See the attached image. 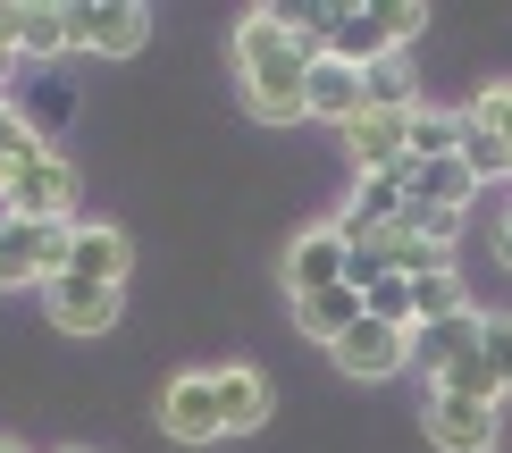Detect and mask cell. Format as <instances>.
<instances>
[{"label":"cell","mask_w":512,"mask_h":453,"mask_svg":"<svg viewBox=\"0 0 512 453\" xmlns=\"http://www.w3.org/2000/svg\"><path fill=\"white\" fill-rule=\"evenodd\" d=\"M311 9H244L236 17V76H244V110L261 126L303 118V84H311Z\"/></svg>","instance_id":"cell-1"},{"label":"cell","mask_w":512,"mask_h":453,"mask_svg":"<svg viewBox=\"0 0 512 453\" xmlns=\"http://www.w3.org/2000/svg\"><path fill=\"white\" fill-rule=\"evenodd\" d=\"M0 202H9V219H59V227H76V168L59 160L51 143H34L26 160L0 168Z\"/></svg>","instance_id":"cell-2"},{"label":"cell","mask_w":512,"mask_h":453,"mask_svg":"<svg viewBox=\"0 0 512 453\" xmlns=\"http://www.w3.org/2000/svg\"><path fill=\"white\" fill-rule=\"evenodd\" d=\"M68 235L59 219H0V286H51L68 269Z\"/></svg>","instance_id":"cell-3"},{"label":"cell","mask_w":512,"mask_h":453,"mask_svg":"<svg viewBox=\"0 0 512 453\" xmlns=\"http://www.w3.org/2000/svg\"><path fill=\"white\" fill-rule=\"evenodd\" d=\"M68 42L76 51H101V59H135L152 42V9H135V0H76Z\"/></svg>","instance_id":"cell-4"},{"label":"cell","mask_w":512,"mask_h":453,"mask_svg":"<svg viewBox=\"0 0 512 453\" xmlns=\"http://www.w3.org/2000/svg\"><path fill=\"white\" fill-rule=\"evenodd\" d=\"M420 428H429L437 453H496L504 403H462V395H429L420 403Z\"/></svg>","instance_id":"cell-5"},{"label":"cell","mask_w":512,"mask_h":453,"mask_svg":"<svg viewBox=\"0 0 512 453\" xmlns=\"http://www.w3.org/2000/svg\"><path fill=\"white\" fill-rule=\"evenodd\" d=\"M311 51L319 59H345V68H378L395 51L378 9H311Z\"/></svg>","instance_id":"cell-6"},{"label":"cell","mask_w":512,"mask_h":453,"mask_svg":"<svg viewBox=\"0 0 512 453\" xmlns=\"http://www.w3.org/2000/svg\"><path fill=\"white\" fill-rule=\"evenodd\" d=\"M345 160H353V177H395L412 160V110H361L345 126Z\"/></svg>","instance_id":"cell-7"},{"label":"cell","mask_w":512,"mask_h":453,"mask_svg":"<svg viewBox=\"0 0 512 453\" xmlns=\"http://www.w3.org/2000/svg\"><path fill=\"white\" fill-rule=\"evenodd\" d=\"M328 353H336V370H345V378H395V370H412V328L361 319V328H345Z\"/></svg>","instance_id":"cell-8"},{"label":"cell","mask_w":512,"mask_h":453,"mask_svg":"<svg viewBox=\"0 0 512 453\" xmlns=\"http://www.w3.org/2000/svg\"><path fill=\"white\" fill-rule=\"evenodd\" d=\"M160 428L177 445H219L227 437L219 428V395H210V370H185V378L160 386Z\"/></svg>","instance_id":"cell-9"},{"label":"cell","mask_w":512,"mask_h":453,"mask_svg":"<svg viewBox=\"0 0 512 453\" xmlns=\"http://www.w3.org/2000/svg\"><path fill=\"white\" fill-rule=\"evenodd\" d=\"M126 269H135V244H126L118 227H101V219H76L68 269H59V277H76V286H118L126 294Z\"/></svg>","instance_id":"cell-10"},{"label":"cell","mask_w":512,"mask_h":453,"mask_svg":"<svg viewBox=\"0 0 512 453\" xmlns=\"http://www.w3.org/2000/svg\"><path fill=\"white\" fill-rule=\"evenodd\" d=\"M319 286H353V244L336 227L294 235V252H286V294H319Z\"/></svg>","instance_id":"cell-11"},{"label":"cell","mask_w":512,"mask_h":453,"mask_svg":"<svg viewBox=\"0 0 512 453\" xmlns=\"http://www.w3.org/2000/svg\"><path fill=\"white\" fill-rule=\"evenodd\" d=\"M370 110V84H361V68H345V59H311V84H303V118H328L336 135Z\"/></svg>","instance_id":"cell-12"},{"label":"cell","mask_w":512,"mask_h":453,"mask_svg":"<svg viewBox=\"0 0 512 453\" xmlns=\"http://www.w3.org/2000/svg\"><path fill=\"white\" fill-rule=\"evenodd\" d=\"M210 395H219V428L227 437H252L277 403H269V378L252 370V361H227V370H210Z\"/></svg>","instance_id":"cell-13"},{"label":"cell","mask_w":512,"mask_h":453,"mask_svg":"<svg viewBox=\"0 0 512 453\" xmlns=\"http://www.w3.org/2000/svg\"><path fill=\"white\" fill-rule=\"evenodd\" d=\"M42 302H51V319H59L68 336H101V328H118V311H126L118 286H76V277H51Z\"/></svg>","instance_id":"cell-14"},{"label":"cell","mask_w":512,"mask_h":453,"mask_svg":"<svg viewBox=\"0 0 512 453\" xmlns=\"http://www.w3.org/2000/svg\"><path fill=\"white\" fill-rule=\"evenodd\" d=\"M479 336H487V319L479 311H454V319H429V328H412V370L420 378H445V370H454V361L462 353H479Z\"/></svg>","instance_id":"cell-15"},{"label":"cell","mask_w":512,"mask_h":453,"mask_svg":"<svg viewBox=\"0 0 512 453\" xmlns=\"http://www.w3.org/2000/svg\"><path fill=\"white\" fill-rule=\"evenodd\" d=\"M0 34H9V51H17V59H59V51H76V42H68V9H59V0L0 9Z\"/></svg>","instance_id":"cell-16"},{"label":"cell","mask_w":512,"mask_h":453,"mask_svg":"<svg viewBox=\"0 0 512 453\" xmlns=\"http://www.w3.org/2000/svg\"><path fill=\"white\" fill-rule=\"evenodd\" d=\"M361 286H319V294H294V328H303L311 344H336L345 328H361Z\"/></svg>","instance_id":"cell-17"},{"label":"cell","mask_w":512,"mask_h":453,"mask_svg":"<svg viewBox=\"0 0 512 453\" xmlns=\"http://www.w3.org/2000/svg\"><path fill=\"white\" fill-rule=\"evenodd\" d=\"M412 160L437 168V160H462V110H412Z\"/></svg>","instance_id":"cell-18"},{"label":"cell","mask_w":512,"mask_h":453,"mask_svg":"<svg viewBox=\"0 0 512 453\" xmlns=\"http://www.w3.org/2000/svg\"><path fill=\"white\" fill-rule=\"evenodd\" d=\"M454 311H471V294H462V269L445 261L429 277H412V328H429V319H454Z\"/></svg>","instance_id":"cell-19"},{"label":"cell","mask_w":512,"mask_h":453,"mask_svg":"<svg viewBox=\"0 0 512 453\" xmlns=\"http://www.w3.org/2000/svg\"><path fill=\"white\" fill-rule=\"evenodd\" d=\"M429 395H462V403H504V378H496V361H487V344L479 353H462L454 370H445Z\"/></svg>","instance_id":"cell-20"},{"label":"cell","mask_w":512,"mask_h":453,"mask_svg":"<svg viewBox=\"0 0 512 453\" xmlns=\"http://www.w3.org/2000/svg\"><path fill=\"white\" fill-rule=\"evenodd\" d=\"M361 84H370V110H420V84H412V59L387 51L378 68H361Z\"/></svg>","instance_id":"cell-21"},{"label":"cell","mask_w":512,"mask_h":453,"mask_svg":"<svg viewBox=\"0 0 512 453\" xmlns=\"http://www.w3.org/2000/svg\"><path fill=\"white\" fill-rule=\"evenodd\" d=\"M361 311L387 319V328H412V277H370L361 286Z\"/></svg>","instance_id":"cell-22"},{"label":"cell","mask_w":512,"mask_h":453,"mask_svg":"<svg viewBox=\"0 0 512 453\" xmlns=\"http://www.w3.org/2000/svg\"><path fill=\"white\" fill-rule=\"evenodd\" d=\"M462 168H471L479 185H487V177H512V151L487 135V126H471V118H462Z\"/></svg>","instance_id":"cell-23"},{"label":"cell","mask_w":512,"mask_h":453,"mask_svg":"<svg viewBox=\"0 0 512 453\" xmlns=\"http://www.w3.org/2000/svg\"><path fill=\"white\" fill-rule=\"evenodd\" d=\"M462 118H471V126H487V135H496V143L512 151V84H487V93H479Z\"/></svg>","instance_id":"cell-24"},{"label":"cell","mask_w":512,"mask_h":453,"mask_svg":"<svg viewBox=\"0 0 512 453\" xmlns=\"http://www.w3.org/2000/svg\"><path fill=\"white\" fill-rule=\"evenodd\" d=\"M378 26H387V42H395V51H412V42H420V26H429V9H420V0H378Z\"/></svg>","instance_id":"cell-25"},{"label":"cell","mask_w":512,"mask_h":453,"mask_svg":"<svg viewBox=\"0 0 512 453\" xmlns=\"http://www.w3.org/2000/svg\"><path fill=\"white\" fill-rule=\"evenodd\" d=\"M487 319V361H496V378H504V403H512V311H479Z\"/></svg>","instance_id":"cell-26"},{"label":"cell","mask_w":512,"mask_h":453,"mask_svg":"<svg viewBox=\"0 0 512 453\" xmlns=\"http://www.w3.org/2000/svg\"><path fill=\"white\" fill-rule=\"evenodd\" d=\"M34 143H42V135H34V126H26V118L9 110V101H0V168H9V160H26Z\"/></svg>","instance_id":"cell-27"},{"label":"cell","mask_w":512,"mask_h":453,"mask_svg":"<svg viewBox=\"0 0 512 453\" xmlns=\"http://www.w3.org/2000/svg\"><path fill=\"white\" fill-rule=\"evenodd\" d=\"M496 261L512 269V210H504V219H496Z\"/></svg>","instance_id":"cell-28"},{"label":"cell","mask_w":512,"mask_h":453,"mask_svg":"<svg viewBox=\"0 0 512 453\" xmlns=\"http://www.w3.org/2000/svg\"><path fill=\"white\" fill-rule=\"evenodd\" d=\"M9 68H17V51H9V34H0V84H9Z\"/></svg>","instance_id":"cell-29"},{"label":"cell","mask_w":512,"mask_h":453,"mask_svg":"<svg viewBox=\"0 0 512 453\" xmlns=\"http://www.w3.org/2000/svg\"><path fill=\"white\" fill-rule=\"evenodd\" d=\"M0 453H17V445H0Z\"/></svg>","instance_id":"cell-30"},{"label":"cell","mask_w":512,"mask_h":453,"mask_svg":"<svg viewBox=\"0 0 512 453\" xmlns=\"http://www.w3.org/2000/svg\"><path fill=\"white\" fill-rule=\"evenodd\" d=\"M76 453H84V445H76Z\"/></svg>","instance_id":"cell-31"}]
</instances>
